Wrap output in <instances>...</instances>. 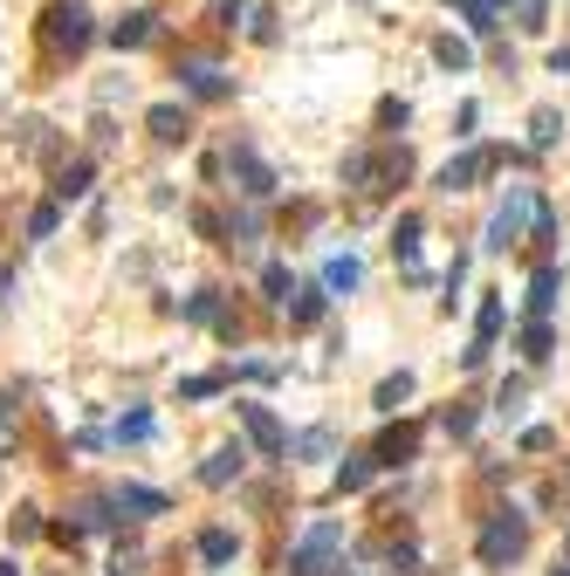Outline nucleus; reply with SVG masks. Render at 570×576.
<instances>
[{
	"mask_svg": "<svg viewBox=\"0 0 570 576\" xmlns=\"http://www.w3.org/2000/svg\"><path fill=\"white\" fill-rule=\"evenodd\" d=\"M502 8H509V0H460V14H468V28H475V35H495Z\"/></svg>",
	"mask_w": 570,
	"mask_h": 576,
	"instance_id": "nucleus-32",
	"label": "nucleus"
},
{
	"mask_svg": "<svg viewBox=\"0 0 570 576\" xmlns=\"http://www.w3.org/2000/svg\"><path fill=\"white\" fill-rule=\"evenodd\" d=\"M235 418H241V433H248V447L262 453V460H289V426L269 412V405H235Z\"/></svg>",
	"mask_w": 570,
	"mask_h": 576,
	"instance_id": "nucleus-9",
	"label": "nucleus"
},
{
	"mask_svg": "<svg viewBox=\"0 0 570 576\" xmlns=\"http://www.w3.org/2000/svg\"><path fill=\"white\" fill-rule=\"evenodd\" d=\"M323 309H330V288H323V275H317L309 288H296V296H289V323H296V330H317Z\"/></svg>",
	"mask_w": 570,
	"mask_h": 576,
	"instance_id": "nucleus-20",
	"label": "nucleus"
},
{
	"mask_svg": "<svg viewBox=\"0 0 570 576\" xmlns=\"http://www.w3.org/2000/svg\"><path fill=\"white\" fill-rule=\"evenodd\" d=\"M151 433H159V418H151L145 405H132V412H124V418H117V426H111V439H117V447H145V439H151Z\"/></svg>",
	"mask_w": 570,
	"mask_h": 576,
	"instance_id": "nucleus-26",
	"label": "nucleus"
},
{
	"mask_svg": "<svg viewBox=\"0 0 570 576\" xmlns=\"http://www.w3.org/2000/svg\"><path fill=\"white\" fill-rule=\"evenodd\" d=\"M193 233H200V241H220V247H227V220L214 214V206H193Z\"/></svg>",
	"mask_w": 570,
	"mask_h": 576,
	"instance_id": "nucleus-39",
	"label": "nucleus"
},
{
	"mask_svg": "<svg viewBox=\"0 0 570 576\" xmlns=\"http://www.w3.org/2000/svg\"><path fill=\"white\" fill-rule=\"evenodd\" d=\"M14 418H21V384H8V391H0V433H8Z\"/></svg>",
	"mask_w": 570,
	"mask_h": 576,
	"instance_id": "nucleus-43",
	"label": "nucleus"
},
{
	"mask_svg": "<svg viewBox=\"0 0 570 576\" xmlns=\"http://www.w3.org/2000/svg\"><path fill=\"white\" fill-rule=\"evenodd\" d=\"M193 549H200V563H206V569H227V563L241 556V535H235V529H200Z\"/></svg>",
	"mask_w": 570,
	"mask_h": 576,
	"instance_id": "nucleus-22",
	"label": "nucleus"
},
{
	"mask_svg": "<svg viewBox=\"0 0 570 576\" xmlns=\"http://www.w3.org/2000/svg\"><path fill=\"white\" fill-rule=\"evenodd\" d=\"M536 206H543V193H536V186H509V193H502V206L488 214L481 247H488V254H509V247L536 227Z\"/></svg>",
	"mask_w": 570,
	"mask_h": 576,
	"instance_id": "nucleus-4",
	"label": "nucleus"
},
{
	"mask_svg": "<svg viewBox=\"0 0 570 576\" xmlns=\"http://www.w3.org/2000/svg\"><path fill=\"white\" fill-rule=\"evenodd\" d=\"M172 76H179V90H186L193 103H227V96H235V76H227L214 56H179Z\"/></svg>",
	"mask_w": 570,
	"mask_h": 576,
	"instance_id": "nucleus-7",
	"label": "nucleus"
},
{
	"mask_svg": "<svg viewBox=\"0 0 570 576\" xmlns=\"http://www.w3.org/2000/svg\"><path fill=\"white\" fill-rule=\"evenodd\" d=\"M14 145H21V159H56V124H48V117H21L14 124Z\"/></svg>",
	"mask_w": 570,
	"mask_h": 576,
	"instance_id": "nucleus-19",
	"label": "nucleus"
},
{
	"mask_svg": "<svg viewBox=\"0 0 570 576\" xmlns=\"http://www.w3.org/2000/svg\"><path fill=\"white\" fill-rule=\"evenodd\" d=\"M227 384H235V371H200V378H179V399H214Z\"/></svg>",
	"mask_w": 570,
	"mask_h": 576,
	"instance_id": "nucleus-35",
	"label": "nucleus"
},
{
	"mask_svg": "<svg viewBox=\"0 0 570 576\" xmlns=\"http://www.w3.org/2000/svg\"><path fill=\"white\" fill-rule=\"evenodd\" d=\"M412 391H420V378H412V371H392V378H378L372 405H378V412H399V405L412 399Z\"/></svg>",
	"mask_w": 570,
	"mask_h": 576,
	"instance_id": "nucleus-27",
	"label": "nucleus"
},
{
	"mask_svg": "<svg viewBox=\"0 0 570 576\" xmlns=\"http://www.w3.org/2000/svg\"><path fill=\"white\" fill-rule=\"evenodd\" d=\"M35 535H48L42 508H14V542H35Z\"/></svg>",
	"mask_w": 570,
	"mask_h": 576,
	"instance_id": "nucleus-41",
	"label": "nucleus"
},
{
	"mask_svg": "<svg viewBox=\"0 0 570 576\" xmlns=\"http://www.w3.org/2000/svg\"><path fill=\"white\" fill-rule=\"evenodd\" d=\"M523 549H529V515H523V508H495V515L481 521V535H475L481 569H509V563H523Z\"/></svg>",
	"mask_w": 570,
	"mask_h": 576,
	"instance_id": "nucleus-2",
	"label": "nucleus"
},
{
	"mask_svg": "<svg viewBox=\"0 0 570 576\" xmlns=\"http://www.w3.org/2000/svg\"><path fill=\"white\" fill-rule=\"evenodd\" d=\"M262 233H269L262 199H241L235 214H227V247H235V254H262Z\"/></svg>",
	"mask_w": 570,
	"mask_h": 576,
	"instance_id": "nucleus-11",
	"label": "nucleus"
},
{
	"mask_svg": "<svg viewBox=\"0 0 570 576\" xmlns=\"http://www.w3.org/2000/svg\"><path fill=\"white\" fill-rule=\"evenodd\" d=\"M0 576H21V563H14V556H8V563H0Z\"/></svg>",
	"mask_w": 570,
	"mask_h": 576,
	"instance_id": "nucleus-48",
	"label": "nucleus"
},
{
	"mask_svg": "<svg viewBox=\"0 0 570 576\" xmlns=\"http://www.w3.org/2000/svg\"><path fill=\"white\" fill-rule=\"evenodd\" d=\"M420 233H426L420 214H399V220H392V254H399L406 281H426V268H420Z\"/></svg>",
	"mask_w": 570,
	"mask_h": 576,
	"instance_id": "nucleus-14",
	"label": "nucleus"
},
{
	"mask_svg": "<svg viewBox=\"0 0 570 576\" xmlns=\"http://www.w3.org/2000/svg\"><path fill=\"white\" fill-rule=\"evenodd\" d=\"M179 316L186 323H214L227 344H235L241 336V316H227V302H220V288H200V296H186V309H179Z\"/></svg>",
	"mask_w": 570,
	"mask_h": 576,
	"instance_id": "nucleus-13",
	"label": "nucleus"
},
{
	"mask_svg": "<svg viewBox=\"0 0 570 576\" xmlns=\"http://www.w3.org/2000/svg\"><path fill=\"white\" fill-rule=\"evenodd\" d=\"M550 576H570V563H557V569H550Z\"/></svg>",
	"mask_w": 570,
	"mask_h": 576,
	"instance_id": "nucleus-49",
	"label": "nucleus"
},
{
	"mask_svg": "<svg viewBox=\"0 0 570 576\" xmlns=\"http://www.w3.org/2000/svg\"><path fill=\"white\" fill-rule=\"evenodd\" d=\"M372 474H378V453L365 447V453H344V460H337V494H357V487H372Z\"/></svg>",
	"mask_w": 570,
	"mask_h": 576,
	"instance_id": "nucleus-23",
	"label": "nucleus"
},
{
	"mask_svg": "<svg viewBox=\"0 0 570 576\" xmlns=\"http://www.w3.org/2000/svg\"><path fill=\"white\" fill-rule=\"evenodd\" d=\"M550 76H570V48H557V56H550Z\"/></svg>",
	"mask_w": 570,
	"mask_h": 576,
	"instance_id": "nucleus-47",
	"label": "nucleus"
},
{
	"mask_svg": "<svg viewBox=\"0 0 570 576\" xmlns=\"http://www.w3.org/2000/svg\"><path fill=\"white\" fill-rule=\"evenodd\" d=\"M254 8H262V0H220V8H214V21H220V28H241V21H248Z\"/></svg>",
	"mask_w": 570,
	"mask_h": 576,
	"instance_id": "nucleus-42",
	"label": "nucleus"
},
{
	"mask_svg": "<svg viewBox=\"0 0 570 576\" xmlns=\"http://www.w3.org/2000/svg\"><path fill=\"white\" fill-rule=\"evenodd\" d=\"M523 399H529V384H523V378H509V384L495 391V412H502V418H515V412H523Z\"/></svg>",
	"mask_w": 570,
	"mask_h": 576,
	"instance_id": "nucleus-40",
	"label": "nucleus"
},
{
	"mask_svg": "<svg viewBox=\"0 0 570 576\" xmlns=\"http://www.w3.org/2000/svg\"><path fill=\"white\" fill-rule=\"evenodd\" d=\"M557 138H563V111H550V103H543V111H529V145L550 151Z\"/></svg>",
	"mask_w": 570,
	"mask_h": 576,
	"instance_id": "nucleus-31",
	"label": "nucleus"
},
{
	"mask_svg": "<svg viewBox=\"0 0 570 576\" xmlns=\"http://www.w3.org/2000/svg\"><path fill=\"white\" fill-rule=\"evenodd\" d=\"M502 316H509V309H502L495 288H488V296H481V316H475V344L460 350V371H481V364H488V350H495V336H502Z\"/></svg>",
	"mask_w": 570,
	"mask_h": 576,
	"instance_id": "nucleus-10",
	"label": "nucleus"
},
{
	"mask_svg": "<svg viewBox=\"0 0 570 576\" xmlns=\"http://www.w3.org/2000/svg\"><path fill=\"white\" fill-rule=\"evenodd\" d=\"M145 130H151L159 145H193V111H186V103H151Z\"/></svg>",
	"mask_w": 570,
	"mask_h": 576,
	"instance_id": "nucleus-12",
	"label": "nucleus"
},
{
	"mask_svg": "<svg viewBox=\"0 0 570 576\" xmlns=\"http://www.w3.org/2000/svg\"><path fill=\"white\" fill-rule=\"evenodd\" d=\"M248 35H254V42H275V8H254V21H248Z\"/></svg>",
	"mask_w": 570,
	"mask_h": 576,
	"instance_id": "nucleus-44",
	"label": "nucleus"
},
{
	"mask_svg": "<svg viewBox=\"0 0 570 576\" xmlns=\"http://www.w3.org/2000/svg\"><path fill=\"white\" fill-rule=\"evenodd\" d=\"M550 350H557V330H550V316H536V323L523 330V357H529V364H543Z\"/></svg>",
	"mask_w": 570,
	"mask_h": 576,
	"instance_id": "nucleus-33",
	"label": "nucleus"
},
{
	"mask_svg": "<svg viewBox=\"0 0 570 576\" xmlns=\"http://www.w3.org/2000/svg\"><path fill=\"white\" fill-rule=\"evenodd\" d=\"M557 296H563V268H557V261H543V268L529 275V316H550Z\"/></svg>",
	"mask_w": 570,
	"mask_h": 576,
	"instance_id": "nucleus-21",
	"label": "nucleus"
},
{
	"mask_svg": "<svg viewBox=\"0 0 570 576\" xmlns=\"http://www.w3.org/2000/svg\"><path fill=\"white\" fill-rule=\"evenodd\" d=\"M475 426H481V405H468V399H454L447 412H440V433L447 439H475Z\"/></svg>",
	"mask_w": 570,
	"mask_h": 576,
	"instance_id": "nucleus-30",
	"label": "nucleus"
},
{
	"mask_svg": "<svg viewBox=\"0 0 570 576\" xmlns=\"http://www.w3.org/2000/svg\"><path fill=\"white\" fill-rule=\"evenodd\" d=\"M42 42H48V56H83V48L96 42V14L83 8V0H56V8L42 14Z\"/></svg>",
	"mask_w": 570,
	"mask_h": 576,
	"instance_id": "nucleus-5",
	"label": "nucleus"
},
{
	"mask_svg": "<svg viewBox=\"0 0 570 576\" xmlns=\"http://www.w3.org/2000/svg\"><path fill=\"white\" fill-rule=\"evenodd\" d=\"M337 447V439H330V426H309L303 439H289V460H323Z\"/></svg>",
	"mask_w": 570,
	"mask_h": 576,
	"instance_id": "nucleus-36",
	"label": "nucleus"
},
{
	"mask_svg": "<svg viewBox=\"0 0 570 576\" xmlns=\"http://www.w3.org/2000/svg\"><path fill=\"white\" fill-rule=\"evenodd\" d=\"M372 453H378V466H406L412 453H420V426H412V418H406V426H385Z\"/></svg>",
	"mask_w": 570,
	"mask_h": 576,
	"instance_id": "nucleus-18",
	"label": "nucleus"
},
{
	"mask_svg": "<svg viewBox=\"0 0 570 576\" xmlns=\"http://www.w3.org/2000/svg\"><path fill=\"white\" fill-rule=\"evenodd\" d=\"M90 186H96V159H69L62 172H56V199L69 206V199H90Z\"/></svg>",
	"mask_w": 570,
	"mask_h": 576,
	"instance_id": "nucleus-24",
	"label": "nucleus"
},
{
	"mask_svg": "<svg viewBox=\"0 0 570 576\" xmlns=\"http://www.w3.org/2000/svg\"><path fill=\"white\" fill-rule=\"evenodd\" d=\"M550 447H557L550 426H529V433H523V453H550Z\"/></svg>",
	"mask_w": 570,
	"mask_h": 576,
	"instance_id": "nucleus-45",
	"label": "nucleus"
},
{
	"mask_svg": "<svg viewBox=\"0 0 570 576\" xmlns=\"http://www.w3.org/2000/svg\"><path fill=\"white\" fill-rule=\"evenodd\" d=\"M515 14H523V21H515L523 35H543V28H550V0H515Z\"/></svg>",
	"mask_w": 570,
	"mask_h": 576,
	"instance_id": "nucleus-37",
	"label": "nucleus"
},
{
	"mask_svg": "<svg viewBox=\"0 0 570 576\" xmlns=\"http://www.w3.org/2000/svg\"><path fill=\"white\" fill-rule=\"evenodd\" d=\"M56 227H62V199H42L29 214V241H56Z\"/></svg>",
	"mask_w": 570,
	"mask_h": 576,
	"instance_id": "nucleus-34",
	"label": "nucleus"
},
{
	"mask_svg": "<svg viewBox=\"0 0 570 576\" xmlns=\"http://www.w3.org/2000/svg\"><path fill=\"white\" fill-rule=\"evenodd\" d=\"M495 165H502V151H488V145H468V151H454V159L433 172V186H440V193H475V186H481V178L495 172Z\"/></svg>",
	"mask_w": 570,
	"mask_h": 576,
	"instance_id": "nucleus-8",
	"label": "nucleus"
},
{
	"mask_svg": "<svg viewBox=\"0 0 570 576\" xmlns=\"http://www.w3.org/2000/svg\"><path fill=\"white\" fill-rule=\"evenodd\" d=\"M117 494V508H124V521H151V515H172V502L159 487H138V481H124V487H111Z\"/></svg>",
	"mask_w": 570,
	"mask_h": 576,
	"instance_id": "nucleus-17",
	"label": "nucleus"
},
{
	"mask_svg": "<svg viewBox=\"0 0 570 576\" xmlns=\"http://www.w3.org/2000/svg\"><path fill=\"white\" fill-rule=\"evenodd\" d=\"M145 569V549H117V563H111V576H138Z\"/></svg>",
	"mask_w": 570,
	"mask_h": 576,
	"instance_id": "nucleus-46",
	"label": "nucleus"
},
{
	"mask_svg": "<svg viewBox=\"0 0 570 576\" xmlns=\"http://www.w3.org/2000/svg\"><path fill=\"white\" fill-rule=\"evenodd\" d=\"M433 62L447 69V76H468V69H475V48L460 42V35H440V42H433Z\"/></svg>",
	"mask_w": 570,
	"mask_h": 576,
	"instance_id": "nucleus-28",
	"label": "nucleus"
},
{
	"mask_svg": "<svg viewBox=\"0 0 570 576\" xmlns=\"http://www.w3.org/2000/svg\"><path fill=\"white\" fill-rule=\"evenodd\" d=\"M344 549H351L344 542V521H309L282 569H289V576H330V569H344Z\"/></svg>",
	"mask_w": 570,
	"mask_h": 576,
	"instance_id": "nucleus-3",
	"label": "nucleus"
},
{
	"mask_svg": "<svg viewBox=\"0 0 570 576\" xmlns=\"http://www.w3.org/2000/svg\"><path fill=\"white\" fill-rule=\"evenodd\" d=\"M406 124H412V103H406V96H385V103H378V130H392V138H399Z\"/></svg>",
	"mask_w": 570,
	"mask_h": 576,
	"instance_id": "nucleus-38",
	"label": "nucleus"
},
{
	"mask_svg": "<svg viewBox=\"0 0 570 576\" xmlns=\"http://www.w3.org/2000/svg\"><path fill=\"white\" fill-rule=\"evenodd\" d=\"M337 178L357 193V199H378V193H392L412 178V151L406 145H385V151H351L344 165H337Z\"/></svg>",
	"mask_w": 570,
	"mask_h": 576,
	"instance_id": "nucleus-1",
	"label": "nucleus"
},
{
	"mask_svg": "<svg viewBox=\"0 0 570 576\" xmlns=\"http://www.w3.org/2000/svg\"><path fill=\"white\" fill-rule=\"evenodd\" d=\"M289 296H296V281H289V261H262V302L289 309Z\"/></svg>",
	"mask_w": 570,
	"mask_h": 576,
	"instance_id": "nucleus-29",
	"label": "nucleus"
},
{
	"mask_svg": "<svg viewBox=\"0 0 570 576\" xmlns=\"http://www.w3.org/2000/svg\"><path fill=\"white\" fill-rule=\"evenodd\" d=\"M241 466H248V447L241 439H227V447H214L200 460V487H227V481H241Z\"/></svg>",
	"mask_w": 570,
	"mask_h": 576,
	"instance_id": "nucleus-15",
	"label": "nucleus"
},
{
	"mask_svg": "<svg viewBox=\"0 0 570 576\" xmlns=\"http://www.w3.org/2000/svg\"><path fill=\"white\" fill-rule=\"evenodd\" d=\"M357 281H365V261H357V254H330L323 261V288H330V296H351Z\"/></svg>",
	"mask_w": 570,
	"mask_h": 576,
	"instance_id": "nucleus-25",
	"label": "nucleus"
},
{
	"mask_svg": "<svg viewBox=\"0 0 570 576\" xmlns=\"http://www.w3.org/2000/svg\"><path fill=\"white\" fill-rule=\"evenodd\" d=\"M220 165H227V178H235V186H241V199H275V186H282V178H275V165L262 159V151H254L248 138H235V145H227L220 151Z\"/></svg>",
	"mask_w": 570,
	"mask_h": 576,
	"instance_id": "nucleus-6",
	"label": "nucleus"
},
{
	"mask_svg": "<svg viewBox=\"0 0 570 576\" xmlns=\"http://www.w3.org/2000/svg\"><path fill=\"white\" fill-rule=\"evenodd\" d=\"M159 42V8H132L124 21H111V48H151Z\"/></svg>",
	"mask_w": 570,
	"mask_h": 576,
	"instance_id": "nucleus-16",
	"label": "nucleus"
}]
</instances>
